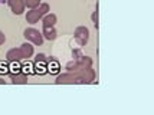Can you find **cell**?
I'll use <instances>...</instances> for the list:
<instances>
[{
  "label": "cell",
  "instance_id": "1",
  "mask_svg": "<svg viewBox=\"0 0 154 115\" xmlns=\"http://www.w3.org/2000/svg\"><path fill=\"white\" fill-rule=\"evenodd\" d=\"M88 35H89V32H88L87 27H79V29L76 30L75 38H76V41L79 42L81 45H84V43H87V41H88Z\"/></svg>",
  "mask_w": 154,
  "mask_h": 115
},
{
  "label": "cell",
  "instance_id": "2",
  "mask_svg": "<svg viewBox=\"0 0 154 115\" xmlns=\"http://www.w3.org/2000/svg\"><path fill=\"white\" fill-rule=\"evenodd\" d=\"M25 36L29 38V39H33L35 43H38L40 45L42 43V38H40V33L38 30H35V29H27L26 32H25Z\"/></svg>",
  "mask_w": 154,
  "mask_h": 115
},
{
  "label": "cell",
  "instance_id": "3",
  "mask_svg": "<svg viewBox=\"0 0 154 115\" xmlns=\"http://www.w3.org/2000/svg\"><path fill=\"white\" fill-rule=\"evenodd\" d=\"M45 32H46V39H49V41H54L55 38H56V33H55V30L51 27V30H49V27H45Z\"/></svg>",
  "mask_w": 154,
  "mask_h": 115
},
{
  "label": "cell",
  "instance_id": "4",
  "mask_svg": "<svg viewBox=\"0 0 154 115\" xmlns=\"http://www.w3.org/2000/svg\"><path fill=\"white\" fill-rule=\"evenodd\" d=\"M55 25V16H48L45 19V27L48 26H54Z\"/></svg>",
  "mask_w": 154,
  "mask_h": 115
},
{
  "label": "cell",
  "instance_id": "5",
  "mask_svg": "<svg viewBox=\"0 0 154 115\" xmlns=\"http://www.w3.org/2000/svg\"><path fill=\"white\" fill-rule=\"evenodd\" d=\"M92 19H94V22H95V26H98V25H97V23H98V13H97V12L94 13V16H92Z\"/></svg>",
  "mask_w": 154,
  "mask_h": 115
},
{
  "label": "cell",
  "instance_id": "6",
  "mask_svg": "<svg viewBox=\"0 0 154 115\" xmlns=\"http://www.w3.org/2000/svg\"><path fill=\"white\" fill-rule=\"evenodd\" d=\"M5 39H6V38H5V35H3L2 32H0V45H2V43L5 42Z\"/></svg>",
  "mask_w": 154,
  "mask_h": 115
}]
</instances>
